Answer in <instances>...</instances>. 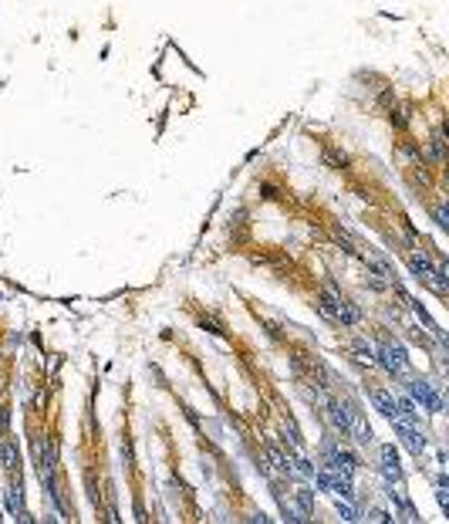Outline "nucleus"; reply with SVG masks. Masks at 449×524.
I'll list each match as a JSON object with an SVG mask.
<instances>
[{"label":"nucleus","mask_w":449,"mask_h":524,"mask_svg":"<svg viewBox=\"0 0 449 524\" xmlns=\"http://www.w3.org/2000/svg\"><path fill=\"white\" fill-rule=\"evenodd\" d=\"M372 403L375 406H378V409L385 412V416H392V409H395V399L389 393H385V389H372Z\"/></svg>","instance_id":"39448f33"},{"label":"nucleus","mask_w":449,"mask_h":524,"mask_svg":"<svg viewBox=\"0 0 449 524\" xmlns=\"http://www.w3.org/2000/svg\"><path fill=\"white\" fill-rule=\"evenodd\" d=\"M318 308L331 321H338V325H358V321H361V311H358L351 301H345L341 294H335V291H321Z\"/></svg>","instance_id":"f257e3e1"},{"label":"nucleus","mask_w":449,"mask_h":524,"mask_svg":"<svg viewBox=\"0 0 449 524\" xmlns=\"http://www.w3.org/2000/svg\"><path fill=\"white\" fill-rule=\"evenodd\" d=\"M409 267H412V274H415L419 281H426L432 291H436V294H446V278H443V267H436V264H432L426 254L409 250Z\"/></svg>","instance_id":"f03ea898"},{"label":"nucleus","mask_w":449,"mask_h":524,"mask_svg":"<svg viewBox=\"0 0 449 524\" xmlns=\"http://www.w3.org/2000/svg\"><path fill=\"white\" fill-rule=\"evenodd\" d=\"M382 470H385V477H389V480H399V460L392 457V447L382 450Z\"/></svg>","instance_id":"20e7f679"},{"label":"nucleus","mask_w":449,"mask_h":524,"mask_svg":"<svg viewBox=\"0 0 449 524\" xmlns=\"http://www.w3.org/2000/svg\"><path fill=\"white\" fill-rule=\"evenodd\" d=\"M382 365L389 369V372H402L405 369V352H402V345H382Z\"/></svg>","instance_id":"7ed1b4c3"},{"label":"nucleus","mask_w":449,"mask_h":524,"mask_svg":"<svg viewBox=\"0 0 449 524\" xmlns=\"http://www.w3.org/2000/svg\"><path fill=\"white\" fill-rule=\"evenodd\" d=\"M432 156H436V163H443V156H446V149H443V132L432 135Z\"/></svg>","instance_id":"423d86ee"}]
</instances>
